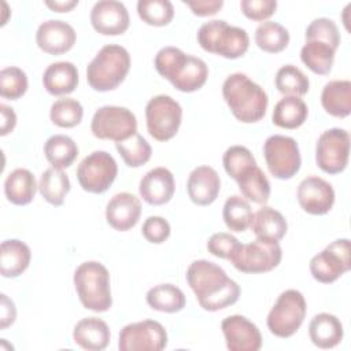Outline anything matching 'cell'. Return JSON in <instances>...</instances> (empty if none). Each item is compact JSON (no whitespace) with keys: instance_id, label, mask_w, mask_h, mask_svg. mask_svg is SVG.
<instances>
[{"instance_id":"obj_21","label":"cell","mask_w":351,"mask_h":351,"mask_svg":"<svg viewBox=\"0 0 351 351\" xmlns=\"http://www.w3.org/2000/svg\"><path fill=\"white\" fill-rule=\"evenodd\" d=\"M176 189L173 173L166 167L149 170L140 181L138 192L144 202L152 206L166 204L171 200Z\"/></svg>"},{"instance_id":"obj_10","label":"cell","mask_w":351,"mask_h":351,"mask_svg":"<svg viewBox=\"0 0 351 351\" xmlns=\"http://www.w3.org/2000/svg\"><path fill=\"white\" fill-rule=\"evenodd\" d=\"M90 130L100 140H114L118 143L137 133V119L126 107L103 106L93 114Z\"/></svg>"},{"instance_id":"obj_25","label":"cell","mask_w":351,"mask_h":351,"mask_svg":"<svg viewBox=\"0 0 351 351\" xmlns=\"http://www.w3.org/2000/svg\"><path fill=\"white\" fill-rule=\"evenodd\" d=\"M343 325L340 319L329 313H319L313 317L308 325V336L319 348H333L343 340Z\"/></svg>"},{"instance_id":"obj_43","label":"cell","mask_w":351,"mask_h":351,"mask_svg":"<svg viewBox=\"0 0 351 351\" xmlns=\"http://www.w3.org/2000/svg\"><path fill=\"white\" fill-rule=\"evenodd\" d=\"M222 165L228 176L236 181L247 167L256 165V160L247 147L232 145L225 151Z\"/></svg>"},{"instance_id":"obj_34","label":"cell","mask_w":351,"mask_h":351,"mask_svg":"<svg viewBox=\"0 0 351 351\" xmlns=\"http://www.w3.org/2000/svg\"><path fill=\"white\" fill-rule=\"evenodd\" d=\"M38 191L49 204L59 207L70 192V180L62 169L49 167L40 177Z\"/></svg>"},{"instance_id":"obj_3","label":"cell","mask_w":351,"mask_h":351,"mask_svg":"<svg viewBox=\"0 0 351 351\" xmlns=\"http://www.w3.org/2000/svg\"><path fill=\"white\" fill-rule=\"evenodd\" d=\"M222 96L233 117L243 123L261 121L267 110V93L244 73L230 74L222 84Z\"/></svg>"},{"instance_id":"obj_35","label":"cell","mask_w":351,"mask_h":351,"mask_svg":"<svg viewBox=\"0 0 351 351\" xmlns=\"http://www.w3.org/2000/svg\"><path fill=\"white\" fill-rule=\"evenodd\" d=\"M47 160L55 169H66L73 165L78 155L75 141L66 134H53L44 144Z\"/></svg>"},{"instance_id":"obj_27","label":"cell","mask_w":351,"mask_h":351,"mask_svg":"<svg viewBox=\"0 0 351 351\" xmlns=\"http://www.w3.org/2000/svg\"><path fill=\"white\" fill-rule=\"evenodd\" d=\"M250 228L256 239L280 241L287 234L288 223L280 211L269 206H263L252 215Z\"/></svg>"},{"instance_id":"obj_17","label":"cell","mask_w":351,"mask_h":351,"mask_svg":"<svg viewBox=\"0 0 351 351\" xmlns=\"http://www.w3.org/2000/svg\"><path fill=\"white\" fill-rule=\"evenodd\" d=\"M221 329L230 351H258L262 347V336L255 324L244 315H229L222 324Z\"/></svg>"},{"instance_id":"obj_47","label":"cell","mask_w":351,"mask_h":351,"mask_svg":"<svg viewBox=\"0 0 351 351\" xmlns=\"http://www.w3.org/2000/svg\"><path fill=\"white\" fill-rule=\"evenodd\" d=\"M243 14L252 21H265L270 18L277 8L276 0H241Z\"/></svg>"},{"instance_id":"obj_29","label":"cell","mask_w":351,"mask_h":351,"mask_svg":"<svg viewBox=\"0 0 351 351\" xmlns=\"http://www.w3.org/2000/svg\"><path fill=\"white\" fill-rule=\"evenodd\" d=\"M37 188L36 178L27 169H15L4 181L5 197L16 206L29 204L34 199Z\"/></svg>"},{"instance_id":"obj_7","label":"cell","mask_w":351,"mask_h":351,"mask_svg":"<svg viewBox=\"0 0 351 351\" xmlns=\"http://www.w3.org/2000/svg\"><path fill=\"white\" fill-rule=\"evenodd\" d=\"M307 306L302 292L296 289L284 291L267 314V328L277 337H291L302 326Z\"/></svg>"},{"instance_id":"obj_37","label":"cell","mask_w":351,"mask_h":351,"mask_svg":"<svg viewBox=\"0 0 351 351\" xmlns=\"http://www.w3.org/2000/svg\"><path fill=\"white\" fill-rule=\"evenodd\" d=\"M252 210L247 199L239 195L229 196L223 204L222 218L225 225L232 232H244L251 225Z\"/></svg>"},{"instance_id":"obj_26","label":"cell","mask_w":351,"mask_h":351,"mask_svg":"<svg viewBox=\"0 0 351 351\" xmlns=\"http://www.w3.org/2000/svg\"><path fill=\"white\" fill-rule=\"evenodd\" d=\"M32 258L30 248L26 243L11 239L4 240L0 247V273L3 277L15 278L29 266Z\"/></svg>"},{"instance_id":"obj_22","label":"cell","mask_w":351,"mask_h":351,"mask_svg":"<svg viewBox=\"0 0 351 351\" xmlns=\"http://www.w3.org/2000/svg\"><path fill=\"white\" fill-rule=\"evenodd\" d=\"M221 189L218 173L210 166H199L193 169L186 181L189 199L197 206L211 204Z\"/></svg>"},{"instance_id":"obj_6","label":"cell","mask_w":351,"mask_h":351,"mask_svg":"<svg viewBox=\"0 0 351 351\" xmlns=\"http://www.w3.org/2000/svg\"><path fill=\"white\" fill-rule=\"evenodd\" d=\"M197 43L206 52L226 59H237L248 51L250 37L244 29L230 26L223 19H214L200 26Z\"/></svg>"},{"instance_id":"obj_36","label":"cell","mask_w":351,"mask_h":351,"mask_svg":"<svg viewBox=\"0 0 351 351\" xmlns=\"http://www.w3.org/2000/svg\"><path fill=\"white\" fill-rule=\"evenodd\" d=\"M288 30L277 22H262L255 30V44L265 52L278 53L288 47Z\"/></svg>"},{"instance_id":"obj_16","label":"cell","mask_w":351,"mask_h":351,"mask_svg":"<svg viewBox=\"0 0 351 351\" xmlns=\"http://www.w3.org/2000/svg\"><path fill=\"white\" fill-rule=\"evenodd\" d=\"M296 196L300 207L311 215H324L329 213L335 203V191L332 185L317 176H310L302 180Z\"/></svg>"},{"instance_id":"obj_5","label":"cell","mask_w":351,"mask_h":351,"mask_svg":"<svg viewBox=\"0 0 351 351\" xmlns=\"http://www.w3.org/2000/svg\"><path fill=\"white\" fill-rule=\"evenodd\" d=\"M74 287L81 304L95 313L110 310L112 304L110 273L96 261L81 263L74 271Z\"/></svg>"},{"instance_id":"obj_42","label":"cell","mask_w":351,"mask_h":351,"mask_svg":"<svg viewBox=\"0 0 351 351\" xmlns=\"http://www.w3.org/2000/svg\"><path fill=\"white\" fill-rule=\"evenodd\" d=\"M27 90L26 73L19 67H5L0 71V95L8 100L22 97Z\"/></svg>"},{"instance_id":"obj_12","label":"cell","mask_w":351,"mask_h":351,"mask_svg":"<svg viewBox=\"0 0 351 351\" xmlns=\"http://www.w3.org/2000/svg\"><path fill=\"white\" fill-rule=\"evenodd\" d=\"M118 174L115 159L106 151H93L77 167V180L81 188L90 193L106 192Z\"/></svg>"},{"instance_id":"obj_19","label":"cell","mask_w":351,"mask_h":351,"mask_svg":"<svg viewBox=\"0 0 351 351\" xmlns=\"http://www.w3.org/2000/svg\"><path fill=\"white\" fill-rule=\"evenodd\" d=\"M74 27L58 19L43 22L36 33V43L41 51L49 55H62L73 48L75 44Z\"/></svg>"},{"instance_id":"obj_51","label":"cell","mask_w":351,"mask_h":351,"mask_svg":"<svg viewBox=\"0 0 351 351\" xmlns=\"http://www.w3.org/2000/svg\"><path fill=\"white\" fill-rule=\"evenodd\" d=\"M45 5L55 12H69L75 5H78V0H66V1H45Z\"/></svg>"},{"instance_id":"obj_23","label":"cell","mask_w":351,"mask_h":351,"mask_svg":"<svg viewBox=\"0 0 351 351\" xmlns=\"http://www.w3.org/2000/svg\"><path fill=\"white\" fill-rule=\"evenodd\" d=\"M108 325L96 317H88L78 321L73 330L74 343L89 351L104 350L110 343Z\"/></svg>"},{"instance_id":"obj_39","label":"cell","mask_w":351,"mask_h":351,"mask_svg":"<svg viewBox=\"0 0 351 351\" xmlns=\"http://www.w3.org/2000/svg\"><path fill=\"white\" fill-rule=\"evenodd\" d=\"M115 148L123 162L129 167H140L151 159V145L148 141L138 133H134L132 137L115 143Z\"/></svg>"},{"instance_id":"obj_1","label":"cell","mask_w":351,"mask_h":351,"mask_svg":"<svg viewBox=\"0 0 351 351\" xmlns=\"http://www.w3.org/2000/svg\"><path fill=\"white\" fill-rule=\"evenodd\" d=\"M185 276L200 307L207 311L226 308L239 300L240 287L214 262L193 261Z\"/></svg>"},{"instance_id":"obj_40","label":"cell","mask_w":351,"mask_h":351,"mask_svg":"<svg viewBox=\"0 0 351 351\" xmlns=\"http://www.w3.org/2000/svg\"><path fill=\"white\" fill-rule=\"evenodd\" d=\"M84 117V108L75 99L63 97L53 101L49 110V118L59 128H74Z\"/></svg>"},{"instance_id":"obj_45","label":"cell","mask_w":351,"mask_h":351,"mask_svg":"<svg viewBox=\"0 0 351 351\" xmlns=\"http://www.w3.org/2000/svg\"><path fill=\"white\" fill-rule=\"evenodd\" d=\"M239 245L240 241L233 234L226 232L214 233L207 241L208 252L221 259H229Z\"/></svg>"},{"instance_id":"obj_31","label":"cell","mask_w":351,"mask_h":351,"mask_svg":"<svg viewBox=\"0 0 351 351\" xmlns=\"http://www.w3.org/2000/svg\"><path fill=\"white\" fill-rule=\"evenodd\" d=\"M236 182L243 197L252 203L265 204L270 197V182L256 165L247 167L239 176Z\"/></svg>"},{"instance_id":"obj_14","label":"cell","mask_w":351,"mask_h":351,"mask_svg":"<svg viewBox=\"0 0 351 351\" xmlns=\"http://www.w3.org/2000/svg\"><path fill=\"white\" fill-rule=\"evenodd\" d=\"M350 134L340 128H332L318 137L315 145L317 166L328 174L341 173L348 163Z\"/></svg>"},{"instance_id":"obj_2","label":"cell","mask_w":351,"mask_h":351,"mask_svg":"<svg viewBox=\"0 0 351 351\" xmlns=\"http://www.w3.org/2000/svg\"><path fill=\"white\" fill-rule=\"evenodd\" d=\"M156 71L180 92L199 90L207 81L208 67L200 58L186 55L177 47H165L155 56Z\"/></svg>"},{"instance_id":"obj_38","label":"cell","mask_w":351,"mask_h":351,"mask_svg":"<svg viewBox=\"0 0 351 351\" xmlns=\"http://www.w3.org/2000/svg\"><path fill=\"white\" fill-rule=\"evenodd\" d=\"M276 88L280 93L287 96H303L310 89L307 75L293 64H285L278 69L274 78Z\"/></svg>"},{"instance_id":"obj_15","label":"cell","mask_w":351,"mask_h":351,"mask_svg":"<svg viewBox=\"0 0 351 351\" xmlns=\"http://www.w3.org/2000/svg\"><path fill=\"white\" fill-rule=\"evenodd\" d=\"M166 346V329L154 319L129 324L119 332L118 347L121 351H160Z\"/></svg>"},{"instance_id":"obj_4","label":"cell","mask_w":351,"mask_h":351,"mask_svg":"<svg viewBox=\"0 0 351 351\" xmlns=\"http://www.w3.org/2000/svg\"><path fill=\"white\" fill-rule=\"evenodd\" d=\"M130 70V55L126 48L104 45L86 67V81L97 92H108L118 88Z\"/></svg>"},{"instance_id":"obj_18","label":"cell","mask_w":351,"mask_h":351,"mask_svg":"<svg viewBox=\"0 0 351 351\" xmlns=\"http://www.w3.org/2000/svg\"><path fill=\"white\" fill-rule=\"evenodd\" d=\"M90 23L103 36H119L128 30L130 19L123 3L101 0L90 11Z\"/></svg>"},{"instance_id":"obj_11","label":"cell","mask_w":351,"mask_h":351,"mask_svg":"<svg viewBox=\"0 0 351 351\" xmlns=\"http://www.w3.org/2000/svg\"><path fill=\"white\" fill-rule=\"evenodd\" d=\"M266 165L273 177L278 180L292 178L300 169L302 158L299 145L295 138L273 134L263 144Z\"/></svg>"},{"instance_id":"obj_44","label":"cell","mask_w":351,"mask_h":351,"mask_svg":"<svg viewBox=\"0 0 351 351\" xmlns=\"http://www.w3.org/2000/svg\"><path fill=\"white\" fill-rule=\"evenodd\" d=\"M315 40L337 49L340 45V33L336 23L329 18H317L306 29V41Z\"/></svg>"},{"instance_id":"obj_8","label":"cell","mask_w":351,"mask_h":351,"mask_svg":"<svg viewBox=\"0 0 351 351\" xmlns=\"http://www.w3.org/2000/svg\"><path fill=\"white\" fill-rule=\"evenodd\" d=\"M282 251L278 241L256 239L252 243L241 244L232 254L229 261L241 273H266L281 262Z\"/></svg>"},{"instance_id":"obj_41","label":"cell","mask_w":351,"mask_h":351,"mask_svg":"<svg viewBox=\"0 0 351 351\" xmlns=\"http://www.w3.org/2000/svg\"><path fill=\"white\" fill-rule=\"evenodd\" d=\"M137 14L151 26H166L174 16V7L169 0H140Z\"/></svg>"},{"instance_id":"obj_13","label":"cell","mask_w":351,"mask_h":351,"mask_svg":"<svg viewBox=\"0 0 351 351\" xmlns=\"http://www.w3.org/2000/svg\"><path fill=\"white\" fill-rule=\"evenodd\" d=\"M351 269V245L348 239H337L310 261L311 276L322 282L330 284Z\"/></svg>"},{"instance_id":"obj_33","label":"cell","mask_w":351,"mask_h":351,"mask_svg":"<svg viewBox=\"0 0 351 351\" xmlns=\"http://www.w3.org/2000/svg\"><path fill=\"white\" fill-rule=\"evenodd\" d=\"M147 303L160 313H178L185 307L184 292L173 284H159L147 292Z\"/></svg>"},{"instance_id":"obj_50","label":"cell","mask_w":351,"mask_h":351,"mask_svg":"<svg viewBox=\"0 0 351 351\" xmlns=\"http://www.w3.org/2000/svg\"><path fill=\"white\" fill-rule=\"evenodd\" d=\"M0 112H1V136L8 134L10 132L14 130L16 125V115L11 107L7 104H0Z\"/></svg>"},{"instance_id":"obj_49","label":"cell","mask_w":351,"mask_h":351,"mask_svg":"<svg viewBox=\"0 0 351 351\" xmlns=\"http://www.w3.org/2000/svg\"><path fill=\"white\" fill-rule=\"evenodd\" d=\"M0 329H7L14 324L16 318V308L14 302L5 295L1 293V304H0Z\"/></svg>"},{"instance_id":"obj_28","label":"cell","mask_w":351,"mask_h":351,"mask_svg":"<svg viewBox=\"0 0 351 351\" xmlns=\"http://www.w3.org/2000/svg\"><path fill=\"white\" fill-rule=\"evenodd\" d=\"M321 104L332 117H348L351 112V82L348 80H333L325 84L321 93Z\"/></svg>"},{"instance_id":"obj_9","label":"cell","mask_w":351,"mask_h":351,"mask_svg":"<svg viewBox=\"0 0 351 351\" xmlns=\"http://www.w3.org/2000/svg\"><path fill=\"white\" fill-rule=\"evenodd\" d=\"M181 119L180 103L167 95L154 96L145 106L147 130L158 141L173 138L180 129Z\"/></svg>"},{"instance_id":"obj_32","label":"cell","mask_w":351,"mask_h":351,"mask_svg":"<svg viewBox=\"0 0 351 351\" xmlns=\"http://www.w3.org/2000/svg\"><path fill=\"white\" fill-rule=\"evenodd\" d=\"M335 52L336 49H333L330 45L321 41L310 40L306 41V44L302 47L300 59L304 66L313 73L318 75H326L332 70Z\"/></svg>"},{"instance_id":"obj_20","label":"cell","mask_w":351,"mask_h":351,"mask_svg":"<svg viewBox=\"0 0 351 351\" xmlns=\"http://www.w3.org/2000/svg\"><path fill=\"white\" fill-rule=\"evenodd\" d=\"M141 215V203L137 196L129 192L114 195L106 207L107 223L119 232L136 226Z\"/></svg>"},{"instance_id":"obj_30","label":"cell","mask_w":351,"mask_h":351,"mask_svg":"<svg viewBox=\"0 0 351 351\" xmlns=\"http://www.w3.org/2000/svg\"><path fill=\"white\" fill-rule=\"evenodd\" d=\"M308 108L299 96H284L273 110L271 121L282 129H298L307 119Z\"/></svg>"},{"instance_id":"obj_24","label":"cell","mask_w":351,"mask_h":351,"mask_svg":"<svg viewBox=\"0 0 351 351\" xmlns=\"http://www.w3.org/2000/svg\"><path fill=\"white\" fill-rule=\"evenodd\" d=\"M43 84L53 96L69 95L78 85V70L71 62L51 63L43 74Z\"/></svg>"},{"instance_id":"obj_48","label":"cell","mask_w":351,"mask_h":351,"mask_svg":"<svg viewBox=\"0 0 351 351\" xmlns=\"http://www.w3.org/2000/svg\"><path fill=\"white\" fill-rule=\"evenodd\" d=\"M184 3L197 16L215 15L223 5L222 0H197V1H184Z\"/></svg>"},{"instance_id":"obj_46","label":"cell","mask_w":351,"mask_h":351,"mask_svg":"<svg viewBox=\"0 0 351 351\" xmlns=\"http://www.w3.org/2000/svg\"><path fill=\"white\" fill-rule=\"evenodd\" d=\"M170 223L158 215L148 217L141 228V233L144 239L152 244H162L170 236Z\"/></svg>"}]
</instances>
